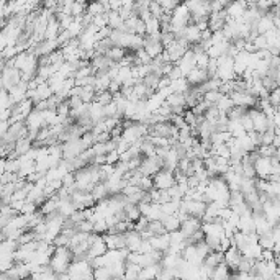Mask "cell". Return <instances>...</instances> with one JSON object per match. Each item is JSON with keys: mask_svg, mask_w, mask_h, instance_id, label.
Here are the masks:
<instances>
[{"mask_svg": "<svg viewBox=\"0 0 280 280\" xmlns=\"http://www.w3.org/2000/svg\"><path fill=\"white\" fill-rule=\"evenodd\" d=\"M215 77H218L220 81H233L236 77L233 57L226 54L216 57V76Z\"/></svg>", "mask_w": 280, "mask_h": 280, "instance_id": "obj_1", "label": "cell"}, {"mask_svg": "<svg viewBox=\"0 0 280 280\" xmlns=\"http://www.w3.org/2000/svg\"><path fill=\"white\" fill-rule=\"evenodd\" d=\"M176 184V172L169 171V169H161L152 176V188L157 190H167Z\"/></svg>", "mask_w": 280, "mask_h": 280, "instance_id": "obj_2", "label": "cell"}, {"mask_svg": "<svg viewBox=\"0 0 280 280\" xmlns=\"http://www.w3.org/2000/svg\"><path fill=\"white\" fill-rule=\"evenodd\" d=\"M230 97L236 107L251 108V107H256V103H257V97L251 95L247 91H233L230 93Z\"/></svg>", "mask_w": 280, "mask_h": 280, "instance_id": "obj_3", "label": "cell"}, {"mask_svg": "<svg viewBox=\"0 0 280 280\" xmlns=\"http://www.w3.org/2000/svg\"><path fill=\"white\" fill-rule=\"evenodd\" d=\"M174 64L179 67V71H181L182 77H187V74L192 71L195 66H197V64H195V54H193V51L188 47V49L184 52V56L181 57V59L176 61Z\"/></svg>", "mask_w": 280, "mask_h": 280, "instance_id": "obj_4", "label": "cell"}, {"mask_svg": "<svg viewBox=\"0 0 280 280\" xmlns=\"http://www.w3.org/2000/svg\"><path fill=\"white\" fill-rule=\"evenodd\" d=\"M202 228V220L197 218V216H187L186 220L181 221V226H179V231L184 234V237L192 236L195 231Z\"/></svg>", "mask_w": 280, "mask_h": 280, "instance_id": "obj_5", "label": "cell"}, {"mask_svg": "<svg viewBox=\"0 0 280 280\" xmlns=\"http://www.w3.org/2000/svg\"><path fill=\"white\" fill-rule=\"evenodd\" d=\"M108 249H123L125 247V233H105L102 234Z\"/></svg>", "mask_w": 280, "mask_h": 280, "instance_id": "obj_6", "label": "cell"}, {"mask_svg": "<svg viewBox=\"0 0 280 280\" xmlns=\"http://www.w3.org/2000/svg\"><path fill=\"white\" fill-rule=\"evenodd\" d=\"M141 241H142V237H141V234H140L136 230L131 228V230H128V231H125V247H126V249H128L130 252L138 251Z\"/></svg>", "mask_w": 280, "mask_h": 280, "instance_id": "obj_7", "label": "cell"}, {"mask_svg": "<svg viewBox=\"0 0 280 280\" xmlns=\"http://www.w3.org/2000/svg\"><path fill=\"white\" fill-rule=\"evenodd\" d=\"M187 81L190 86H200L202 82H205L208 79V72H207V67H197L195 66L192 71L187 74Z\"/></svg>", "mask_w": 280, "mask_h": 280, "instance_id": "obj_8", "label": "cell"}, {"mask_svg": "<svg viewBox=\"0 0 280 280\" xmlns=\"http://www.w3.org/2000/svg\"><path fill=\"white\" fill-rule=\"evenodd\" d=\"M254 218H252V211H246V213L239 215V221H237V231L242 233H256L254 231Z\"/></svg>", "mask_w": 280, "mask_h": 280, "instance_id": "obj_9", "label": "cell"}, {"mask_svg": "<svg viewBox=\"0 0 280 280\" xmlns=\"http://www.w3.org/2000/svg\"><path fill=\"white\" fill-rule=\"evenodd\" d=\"M149 242L152 246L154 251H159V252H166L167 247H169V234L164 233V234H154L152 237H149Z\"/></svg>", "mask_w": 280, "mask_h": 280, "instance_id": "obj_10", "label": "cell"}, {"mask_svg": "<svg viewBox=\"0 0 280 280\" xmlns=\"http://www.w3.org/2000/svg\"><path fill=\"white\" fill-rule=\"evenodd\" d=\"M215 107L220 110V113L226 115L231 108L234 107V103H233V100H231V97H230L228 93H221V97H220L218 100H216Z\"/></svg>", "mask_w": 280, "mask_h": 280, "instance_id": "obj_11", "label": "cell"}, {"mask_svg": "<svg viewBox=\"0 0 280 280\" xmlns=\"http://www.w3.org/2000/svg\"><path fill=\"white\" fill-rule=\"evenodd\" d=\"M231 277V271H230V267L226 266L225 261L223 262H220L218 266L211 269V272H210V279H228Z\"/></svg>", "mask_w": 280, "mask_h": 280, "instance_id": "obj_12", "label": "cell"}, {"mask_svg": "<svg viewBox=\"0 0 280 280\" xmlns=\"http://www.w3.org/2000/svg\"><path fill=\"white\" fill-rule=\"evenodd\" d=\"M161 221H162V225H164V228H166L167 233H169V231L179 230V226H181V220H179V216L176 213L166 215Z\"/></svg>", "mask_w": 280, "mask_h": 280, "instance_id": "obj_13", "label": "cell"}, {"mask_svg": "<svg viewBox=\"0 0 280 280\" xmlns=\"http://www.w3.org/2000/svg\"><path fill=\"white\" fill-rule=\"evenodd\" d=\"M91 195L93 197L95 202H100V200H103V198L108 197V190H107V187H105L103 182H97V184H95V186L92 187Z\"/></svg>", "mask_w": 280, "mask_h": 280, "instance_id": "obj_14", "label": "cell"}, {"mask_svg": "<svg viewBox=\"0 0 280 280\" xmlns=\"http://www.w3.org/2000/svg\"><path fill=\"white\" fill-rule=\"evenodd\" d=\"M140 269H141V267L138 266V264L126 262V261H125V274H123V277H126V279H138Z\"/></svg>", "mask_w": 280, "mask_h": 280, "instance_id": "obj_15", "label": "cell"}, {"mask_svg": "<svg viewBox=\"0 0 280 280\" xmlns=\"http://www.w3.org/2000/svg\"><path fill=\"white\" fill-rule=\"evenodd\" d=\"M154 2L161 5L164 13H171L172 10L176 8L179 3H181V0H154Z\"/></svg>", "mask_w": 280, "mask_h": 280, "instance_id": "obj_16", "label": "cell"}, {"mask_svg": "<svg viewBox=\"0 0 280 280\" xmlns=\"http://www.w3.org/2000/svg\"><path fill=\"white\" fill-rule=\"evenodd\" d=\"M267 100H269V103H271L274 108H279V102H280V91H279V87L272 89V91L269 92Z\"/></svg>", "mask_w": 280, "mask_h": 280, "instance_id": "obj_17", "label": "cell"}, {"mask_svg": "<svg viewBox=\"0 0 280 280\" xmlns=\"http://www.w3.org/2000/svg\"><path fill=\"white\" fill-rule=\"evenodd\" d=\"M120 161V154H118V151L117 149H113V151H110V152H107V154H105V162L107 164H117Z\"/></svg>", "mask_w": 280, "mask_h": 280, "instance_id": "obj_18", "label": "cell"}, {"mask_svg": "<svg viewBox=\"0 0 280 280\" xmlns=\"http://www.w3.org/2000/svg\"><path fill=\"white\" fill-rule=\"evenodd\" d=\"M203 2H211V0H203Z\"/></svg>", "mask_w": 280, "mask_h": 280, "instance_id": "obj_19", "label": "cell"}]
</instances>
